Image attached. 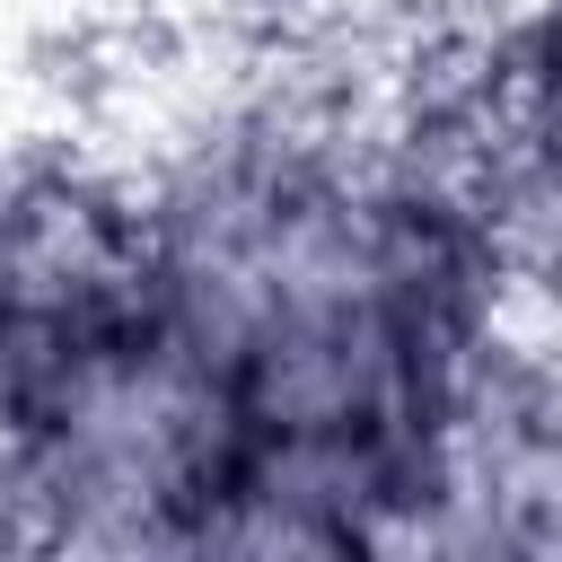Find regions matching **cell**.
<instances>
[{
	"mask_svg": "<svg viewBox=\"0 0 562 562\" xmlns=\"http://www.w3.org/2000/svg\"><path fill=\"white\" fill-rule=\"evenodd\" d=\"M167 351L140 246L105 211H35L0 246V413L35 439L88 430Z\"/></svg>",
	"mask_w": 562,
	"mask_h": 562,
	"instance_id": "6da1fadb",
	"label": "cell"
},
{
	"mask_svg": "<svg viewBox=\"0 0 562 562\" xmlns=\"http://www.w3.org/2000/svg\"><path fill=\"white\" fill-rule=\"evenodd\" d=\"M544 79H553V123H562V26H553V70Z\"/></svg>",
	"mask_w": 562,
	"mask_h": 562,
	"instance_id": "7a4b0ae2",
	"label": "cell"
}]
</instances>
